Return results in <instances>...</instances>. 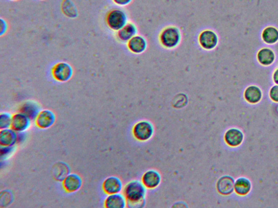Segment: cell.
<instances>
[{
  "instance_id": "f1b7e54d",
  "label": "cell",
  "mask_w": 278,
  "mask_h": 208,
  "mask_svg": "<svg viewBox=\"0 0 278 208\" xmlns=\"http://www.w3.org/2000/svg\"><path fill=\"white\" fill-rule=\"evenodd\" d=\"M10 1H19V0H10Z\"/></svg>"
},
{
  "instance_id": "9c48e42d",
  "label": "cell",
  "mask_w": 278,
  "mask_h": 208,
  "mask_svg": "<svg viewBox=\"0 0 278 208\" xmlns=\"http://www.w3.org/2000/svg\"><path fill=\"white\" fill-rule=\"evenodd\" d=\"M224 139L228 146L237 147L244 141V135L241 130L232 128L227 130L225 133Z\"/></svg>"
},
{
  "instance_id": "2e32d148",
  "label": "cell",
  "mask_w": 278,
  "mask_h": 208,
  "mask_svg": "<svg viewBox=\"0 0 278 208\" xmlns=\"http://www.w3.org/2000/svg\"><path fill=\"white\" fill-rule=\"evenodd\" d=\"M12 129H1L0 131V145L2 147H11L17 142L18 136Z\"/></svg>"
},
{
  "instance_id": "cb8c5ba5",
  "label": "cell",
  "mask_w": 278,
  "mask_h": 208,
  "mask_svg": "<svg viewBox=\"0 0 278 208\" xmlns=\"http://www.w3.org/2000/svg\"><path fill=\"white\" fill-rule=\"evenodd\" d=\"M13 116L9 113H4L0 115V129H9L11 126Z\"/></svg>"
},
{
  "instance_id": "44dd1931",
  "label": "cell",
  "mask_w": 278,
  "mask_h": 208,
  "mask_svg": "<svg viewBox=\"0 0 278 208\" xmlns=\"http://www.w3.org/2000/svg\"><path fill=\"white\" fill-rule=\"evenodd\" d=\"M261 38L266 44L272 46L278 42V29L275 26H267L261 33Z\"/></svg>"
},
{
  "instance_id": "d6986e66",
  "label": "cell",
  "mask_w": 278,
  "mask_h": 208,
  "mask_svg": "<svg viewBox=\"0 0 278 208\" xmlns=\"http://www.w3.org/2000/svg\"><path fill=\"white\" fill-rule=\"evenodd\" d=\"M257 58L258 62L260 63L261 66H270L274 63L276 54L272 49L264 47L258 51Z\"/></svg>"
},
{
  "instance_id": "277c9868",
  "label": "cell",
  "mask_w": 278,
  "mask_h": 208,
  "mask_svg": "<svg viewBox=\"0 0 278 208\" xmlns=\"http://www.w3.org/2000/svg\"><path fill=\"white\" fill-rule=\"evenodd\" d=\"M132 133L135 139L137 140L148 141L154 134V127L150 121H141L134 125Z\"/></svg>"
},
{
  "instance_id": "7402d4cb",
  "label": "cell",
  "mask_w": 278,
  "mask_h": 208,
  "mask_svg": "<svg viewBox=\"0 0 278 208\" xmlns=\"http://www.w3.org/2000/svg\"><path fill=\"white\" fill-rule=\"evenodd\" d=\"M40 111V106L33 101H27L23 104L20 109V113H23L29 116L31 119H36Z\"/></svg>"
},
{
  "instance_id": "9a60e30c",
  "label": "cell",
  "mask_w": 278,
  "mask_h": 208,
  "mask_svg": "<svg viewBox=\"0 0 278 208\" xmlns=\"http://www.w3.org/2000/svg\"><path fill=\"white\" fill-rule=\"evenodd\" d=\"M138 29L134 23L128 22L124 26L116 32L118 41L122 43H127L129 40L137 35Z\"/></svg>"
},
{
  "instance_id": "ffe728a7",
  "label": "cell",
  "mask_w": 278,
  "mask_h": 208,
  "mask_svg": "<svg viewBox=\"0 0 278 208\" xmlns=\"http://www.w3.org/2000/svg\"><path fill=\"white\" fill-rule=\"evenodd\" d=\"M252 189V183L247 178L241 177L234 182V191L237 195L244 196L248 195Z\"/></svg>"
},
{
  "instance_id": "e0dca14e",
  "label": "cell",
  "mask_w": 278,
  "mask_h": 208,
  "mask_svg": "<svg viewBox=\"0 0 278 208\" xmlns=\"http://www.w3.org/2000/svg\"><path fill=\"white\" fill-rule=\"evenodd\" d=\"M104 207L107 208H125L126 207V199L123 194H110L104 201Z\"/></svg>"
},
{
  "instance_id": "f546056e",
  "label": "cell",
  "mask_w": 278,
  "mask_h": 208,
  "mask_svg": "<svg viewBox=\"0 0 278 208\" xmlns=\"http://www.w3.org/2000/svg\"><path fill=\"white\" fill-rule=\"evenodd\" d=\"M41 1H44V0H41Z\"/></svg>"
},
{
  "instance_id": "4316f807",
  "label": "cell",
  "mask_w": 278,
  "mask_h": 208,
  "mask_svg": "<svg viewBox=\"0 0 278 208\" xmlns=\"http://www.w3.org/2000/svg\"><path fill=\"white\" fill-rule=\"evenodd\" d=\"M113 1L119 6H126L131 4L133 0H112Z\"/></svg>"
},
{
  "instance_id": "7a4b0ae2",
  "label": "cell",
  "mask_w": 278,
  "mask_h": 208,
  "mask_svg": "<svg viewBox=\"0 0 278 208\" xmlns=\"http://www.w3.org/2000/svg\"><path fill=\"white\" fill-rule=\"evenodd\" d=\"M159 42L166 49H173L180 43V31L176 26H168L162 30L159 35Z\"/></svg>"
},
{
  "instance_id": "484cf974",
  "label": "cell",
  "mask_w": 278,
  "mask_h": 208,
  "mask_svg": "<svg viewBox=\"0 0 278 208\" xmlns=\"http://www.w3.org/2000/svg\"><path fill=\"white\" fill-rule=\"evenodd\" d=\"M1 24H0V26H1V31H0V36H3L7 32V30L9 29V26H8L7 22L1 18Z\"/></svg>"
},
{
  "instance_id": "7c38bea8",
  "label": "cell",
  "mask_w": 278,
  "mask_h": 208,
  "mask_svg": "<svg viewBox=\"0 0 278 208\" xmlns=\"http://www.w3.org/2000/svg\"><path fill=\"white\" fill-rule=\"evenodd\" d=\"M126 46L131 52L140 54L144 53L147 49L148 43L146 38L139 35H136L126 43Z\"/></svg>"
},
{
  "instance_id": "5b68a950",
  "label": "cell",
  "mask_w": 278,
  "mask_h": 208,
  "mask_svg": "<svg viewBox=\"0 0 278 208\" xmlns=\"http://www.w3.org/2000/svg\"><path fill=\"white\" fill-rule=\"evenodd\" d=\"M53 78L59 82L69 81L73 75V69L71 65L66 62L57 63L51 69Z\"/></svg>"
},
{
  "instance_id": "ba28073f",
  "label": "cell",
  "mask_w": 278,
  "mask_h": 208,
  "mask_svg": "<svg viewBox=\"0 0 278 208\" xmlns=\"http://www.w3.org/2000/svg\"><path fill=\"white\" fill-rule=\"evenodd\" d=\"M31 120L29 116L22 113L13 115L11 129L17 133L24 132L31 126Z\"/></svg>"
},
{
  "instance_id": "8992f818",
  "label": "cell",
  "mask_w": 278,
  "mask_h": 208,
  "mask_svg": "<svg viewBox=\"0 0 278 208\" xmlns=\"http://www.w3.org/2000/svg\"><path fill=\"white\" fill-rule=\"evenodd\" d=\"M198 42L203 49L210 51L215 49L217 46L219 37L214 31L211 30H204L199 35Z\"/></svg>"
},
{
  "instance_id": "5bb4252c",
  "label": "cell",
  "mask_w": 278,
  "mask_h": 208,
  "mask_svg": "<svg viewBox=\"0 0 278 208\" xmlns=\"http://www.w3.org/2000/svg\"><path fill=\"white\" fill-rule=\"evenodd\" d=\"M141 181L147 189H155L160 185L161 175L155 170H148L143 175Z\"/></svg>"
},
{
  "instance_id": "d4e9b609",
  "label": "cell",
  "mask_w": 278,
  "mask_h": 208,
  "mask_svg": "<svg viewBox=\"0 0 278 208\" xmlns=\"http://www.w3.org/2000/svg\"><path fill=\"white\" fill-rule=\"evenodd\" d=\"M269 96L274 102L278 103V85L273 86L269 91Z\"/></svg>"
},
{
  "instance_id": "83f0119b",
  "label": "cell",
  "mask_w": 278,
  "mask_h": 208,
  "mask_svg": "<svg viewBox=\"0 0 278 208\" xmlns=\"http://www.w3.org/2000/svg\"><path fill=\"white\" fill-rule=\"evenodd\" d=\"M273 80H274V83L276 85H278V68L276 69L274 74H273Z\"/></svg>"
},
{
  "instance_id": "8fae6325",
  "label": "cell",
  "mask_w": 278,
  "mask_h": 208,
  "mask_svg": "<svg viewBox=\"0 0 278 208\" xmlns=\"http://www.w3.org/2000/svg\"><path fill=\"white\" fill-rule=\"evenodd\" d=\"M102 189L107 195L118 194L123 190V183L118 178L110 176L103 182Z\"/></svg>"
},
{
  "instance_id": "603a6c76",
  "label": "cell",
  "mask_w": 278,
  "mask_h": 208,
  "mask_svg": "<svg viewBox=\"0 0 278 208\" xmlns=\"http://www.w3.org/2000/svg\"><path fill=\"white\" fill-rule=\"evenodd\" d=\"M61 11L68 18H76L78 16L77 8L71 0H63L61 4Z\"/></svg>"
},
{
  "instance_id": "30bf717a",
  "label": "cell",
  "mask_w": 278,
  "mask_h": 208,
  "mask_svg": "<svg viewBox=\"0 0 278 208\" xmlns=\"http://www.w3.org/2000/svg\"><path fill=\"white\" fill-rule=\"evenodd\" d=\"M234 182L235 181L231 176H224L220 178L216 183L218 192L221 195H230L234 191Z\"/></svg>"
},
{
  "instance_id": "4fadbf2b",
  "label": "cell",
  "mask_w": 278,
  "mask_h": 208,
  "mask_svg": "<svg viewBox=\"0 0 278 208\" xmlns=\"http://www.w3.org/2000/svg\"><path fill=\"white\" fill-rule=\"evenodd\" d=\"M62 185L64 190L68 193H74L80 189L82 181L80 176L75 174H68L63 180Z\"/></svg>"
},
{
  "instance_id": "3957f363",
  "label": "cell",
  "mask_w": 278,
  "mask_h": 208,
  "mask_svg": "<svg viewBox=\"0 0 278 208\" xmlns=\"http://www.w3.org/2000/svg\"><path fill=\"white\" fill-rule=\"evenodd\" d=\"M105 21L109 29L117 32L128 23V18L123 10L114 8L106 13Z\"/></svg>"
},
{
  "instance_id": "ac0fdd59",
  "label": "cell",
  "mask_w": 278,
  "mask_h": 208,
  "mask_svg": "<svg viewBox=\"0 0 278 208\" xmlns=\"http://www.w3.org/2000/svg\"><path fill=\"white\" fill-rule=\"evenodd\" d=\"M244 99L251 104H256L262 99V92L260 88L256 86H251L244 91Z\"/></svg>"
},
{
  "instance_id": "6da1fadb",
  "label": "cell",
  "mask_w": 278,
  "mask_h": 208,
  "mask_svg": "<svg viewBox=\"0 0 278 208\" xmlns=\"http://www.w3.org/2000/svg\"><path fill=\"white\" fill-rule=\"evenodd\" d=\"M146 188L142 182L132 181L125 186L123 195L126 199V207L144 208L146 205Z\"/></svg>"
},
{
  "instance_id": "52a82bcc",
  "label": "cell",
  "mask_w": 278,
  "mask_h": 208,
  "mask_svg": "<svg viewBox=\"0 0 278 208\" xmlns=\"http://www.w3.org/2000/svg\"><path fill=\"white\" fill-rule=\"evenodd\" d=\"M55 120L56 116L54 113L49 110H44L38 113L35 119V123L39 129H48L54 125Z\"/></svg>"
}]
</instances>
